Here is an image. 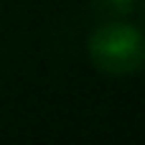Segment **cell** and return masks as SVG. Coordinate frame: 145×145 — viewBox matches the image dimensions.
<instances>
[{
    "label": "cell",
    "mask_w": 145,
    "mask_h": 145,
    "mask_svg": "<svg viewBox=\"0 0 145 145\" xmlns=\"http://www.w3.org/2000/svg\"><path fill=\"white\" fill-rule=\"evenodd\" d=\"M92 64L112 76H127L143 69V33L130 23H105L89 36Z\"/></svg>",
    "instance_id": "1"
},
{
    "label": "cell",
    "mask_w": 145,
    "mask_h": 145,
    "mask_svg": "<svg viewBox=\"0 0 145 145\" xmlns=\"http://www.w3.org/2000/svg\"><path fill=\"white\" fill-rule=\"evenodd\" d=\"M97 3L110 13H130L138 0H97Z\"/></svg>",
    "instance_id": "2"
}]
</instances>
